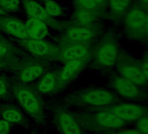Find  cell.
Listing matches in <instances>:
<instances>
[{"label":"cell","instance_id":"1","mask_svg":"<svg viewBox=\"0 0 148 134\" xmlns=\"http://www.w3.org/2000/svg\"><path fill=\"white\" fill-rule=\"evenodd\" d=\"M125 37L137 44H148V12L132 5L121 19Z\"/></svg>","mask_w":148,"mask_h":134},{"label":"cell","instance_id":"2","mask_svg":"<svg viewBox=\"0 0 148 134\" xmlns=\"http://www.w3.org/2000/svg\"><path fill=\"white\" fill-rule=\"evenodd\" d=\"M84 121L91 131L103 132L105 134L131 125L116 116L108 108L85 115Z\"/></svg>","mask_w":148,"mask_h":134},{"label":"cell","instance_id":"3","mask_svg":"<svg viewBox=\"0 0 148 134\" xmlns=\"http://www.w3.org/2000/svg\"><path fill=\"white\" fill-rule=\"evenodd\" d=\"M115 66L118 75L148 90V79L143 72L140 58L130 53L123 54L122 52Z\"/></svg>","mask_w":148,"mask_h":134},{"label":"cell","instance_id":"4","mask_svg":"<svg viewBox=\"0 0 148 134\" xmlns=\"http://www.w3.org/2000/svg\"><path fill=\"white\" fill-rule=\"evenodd\" d=\"M112 91L123 99L131 102L148 104V90L116 74L111 80Z\"/></svg>","mask_w":148,"mask_h":134},{"label":"cell","instance_id":"5","mask_svg":"<svg viewBox=\"0 0 148 134\" xmlns=\"http://www.w3.org/2000/svg\"><path fill=\"white\" fill-rule=\"evenodd\" d=\"M120 99L121 98L112 90L95 88L83 92L74 103L90 107L106 109L120 102Z\"/></svg>","mask_w":148,"mask_h":134},{"label":"cell","instance_id":"6","mask_svg":"<svg viewBox=\"0 0 148 134\" xmlns=\"http://www.w3.org/2000/svg\"><path fill=\"white\" fill-rule=\"evenodd\" d=\"M108 109L129 124L148 114V104L136 102H118Z\"/></svg>","mask_w":148,"mask_h":134},{"label":"cell","instance_id":"7","mask_svg":"<svg viewBox=\"0 0 148 134\" xmlns=\"http://www.w3.org/2000/svg\"><path fill=\"white\" fill-rule=\"evenodd\" d=\"M120 53L119 42L115 38H110L98 48L96 62L102 69H111L116 65Z\"/></svg>","mask_w":148,"mask_h":134},{"label":"cell","instance_id":"8","mask_svg":"<svg viewBox=\"0 0 148 134\" xmlns=\"http://www.w3.org/2000/svg\"><path fill=\"white\" fill-rule=\"evenodd\" d=\"M17 98L24 109L36 119H39L42 115L40 102L38 97L29 89L22 88L17 92Z\"/></svg>","mask_w":148,"mask_h":134},{"label":"cell","instance_id":"9","mask_svg":"<svg viewBox=\"0 0 148 134\" xmlns=\"http://www.w3.org/2000/svg\"><path fill=\"white\" fill-rule=\"evenodd\" d=\"M57 121L62 134H84L75 118L66 111L58 112Z\"/></svg>","mask_w":148,"mask_h":134},{"label":"cell","instance_id":"10","mask_svg":"<svg viewBox=\"0 0 148 134\" xmlns=\"http://www.w3.org/2000/svg\"><path fill=\"white\" fill-rule=\"evenodd\" d=\"M82 65H83L82 60L68 61L60 73V78H59L60 83L62 85H65L70 81H71L80 72Z\"/></svg>","mask_w":148,"mask_h":134},{"label":"cell","instance_id":"11","mask_svg":"<svg viewBox=\"0 0 148 134\" xmlns=\"http://www.w3.org/2000/svg\"><path fill=\"white\" fill-rule=\"evenodd\" d=\"M28 35L33 39H42L47 34V27L42 19L31 18L26 25Z\"/></svg>","mask_w":148,"mask_h":134},{"label":"cell","instance_id":"12","mask_svg":"<svg viewBox=\"0 0 148 134\" xmlns=\"http://www.w3.org/2000/svg\"><path fill=\"white\" fill-rule=\"evenodd\" d=\"M111 12L121 20L126 12L133 5V0H107Z\"/></svg>","mask_w":148,"mask_h":134},{"label":"cell","instance_id":"13","mask_svg":"<svg viewBox=\"0 0 148 134\" xmlns=\"http://www.w3.org/2000/svg\"><path fill=\"white\" fill-rule=\"evenodd\" d=\"M88 54V50L85 46L75 45L68 47L63 53V56L68 61L71 60H82Z\"/></svg>","mask_w":148,"mask_h":134},{"label":"cell","instance_id":"14","mask_svg":"<svg viewBox=\"0 0 148 134\" xmlns=\"http://www.w3.org/2000/svg\"><path fill=\"white\" fill-rule=\"evenodd\" d=\"M7 30L14 36L20 38H27L29 37L26 26L16 20H10L6 24Z\"/></svg>","mask_w":148,"mask_h":134},{"label":"cell","instance_id":"15","mask_svg":"<svg viewBox=\"0 0 148 134\" xmlns=\"http://www.w3.org/2000/svg\"><path fill=\"white\" fill-rule=\"evenodd\" d=\"M28 50L38 56H44L49 53L50 48L48 44L39 39H32L27 42Z\"/></svg>","mask_w":148,"mask_h":134},{"label":"cell","instance_id":"16","mask_svg":"<svg viewBox=\"0 0 148 134\" xmlns=\"http://www.w3.org/2000/svg\"><path fill=\"white\" fill-rule=\"evenodd\" d=\"M43 73V68L38 65H32L25 69L20 74V79L23 82H32L37 79Z\"/></svg>","mask_w":148,"mask_h":134},{"label":"cell","instance_id":"17","mask_svg":"<svg viewBox=\"0 0 148 134\" xmlns=\"http://www.w3.org/2000/svg\"><path fill=\"white\" fill-rule=\"evenodd\" d=\"M68 37L74 40L87 41L92 38V33L86 28H73L68 31Z\"/></svg>","mask_w":148,"mask_h":134},{"label":"cell","instance_id":"18","mask_svg":"<svg viewBox=\"0 0 148 134\" xmlns=\"http://www.w3.org/2000/svg\"><path fill=\"white\" fill-rule=\"evenodd\" d=\"M55 86V77L54 74L51 72H48L45 74L43 79H41L39 85H38V90L41 92L47 93L53 90Z\"/></svg>","mask_w":148,"mask_h":134},{"label":"cell","instance_id":"19","mask_svg":"<svg viewBox=\"0 0 148 134\" xmlns=\"http://www.w3.org/2000/svg\"><path fill=\"white\" fill-rule=\"evenodd\" d=\"M26 11L29 15L32 17V18H38V19H43L45 17V10L43 9L42 6H40L38 4L33 1L27 2L25 5Z\"/></svg>","mask_w":148,"mask_h":134},{"label":"cell","instance_id":"20","mask_svg":"<svg viewBox=\"0 0 148 134\" xmlns=\"http://www.w3.org/2000/svg\"><path fill=\"white\" fill-rule=\"evenodd\" d=\"M4 119L9 123H18L22 120L23 115L17 110H6L3 113Z\"/></svg>","mask_w":148,"mask_h":134},{"label":"cell","instance_id":"21","mask_svg":"<svg viewBox=\"0 0 148 134\" xmlns=\"http://www.w3.org/2000/svg\"><path fill=\"white\" fill-rule=\"evenodd\" d=\"M135 127L141 134H148V114L143 116L133 124Z\"/></svg>","mask_w":148,"mask_h":134},{"label":"cell","instance_id":"22","mask_svg":"<svg viewBox=\"0 0 148 134\" xmlns=\"http://www.w3.org/2000/svg\"><path fill=\"white\" fill-rule=\"evenodd\" d=\"M45 11L53 16H59L60 14H62V9L61 7L55 2L53 1H49L46 3L45 5Z\"/></svg>","mask_w":148,"mask_h":134},{"label":"cell","instance_id":"23","mask_svg":"<svg viewBox=\"0 0 148 134\" xmlns=\"http://www.w3.org/2000/svg\"><path fill=\"white\" fill-rule=\"evenodd\" d=\"M94 16L88 12H81L79 15H78V22L80 24V25H88L90 23H92L93 20H94Z\"/></svg>","mask_w":148,"mask_h":134},{"label":"cell","instance_id":"24","mask_svg":"<svg viewBox=\"0 0 148 134\" xmlns=\"http://www.w3.org/2000/svg\"><path fill=\"white\" fill-rule=\"evenodd\" d=\"M146 48L145 49V51H143L141 57H140V61H141V66L143 72L146 77V79H148V44L145 45Z\"/></svg>","mask_w":148,"mask_h":134},{"label":"cell","instance_id":"25","mask_svg":"<svg viewBox=\"0 0 148 134\" xmlns=\"http://www.w3.org/2000/svg\"><path fill=\"white\" fill-rule=\"evenodd\" d=\"M107 134H141L135 127H125L123 129L112 131V132H109Z\"/></svg>","mask_w":148,"mask_h":134},{"label":"cell","instance_id":"26","mask_svg":"<svg viewBox=\"0 0 148 134\" xmlns=\"http://www.w3.org/2000/svg\"><path fill=\"white\" fill-rule=\"evenodd\" d=\"M79 2L87 10H93L97 7H100L94 0H79Z\"/></svg>","mask_w":148,"mask_h":134},{"label":"cell","instance_id":"27","mask_svg":"<svg viewBox=\"0 0 148 134\" xmlns=\"http://www.w3.org/2000/svg\"><path fill=\"white\" fill-rule=\"evenodd\" d=\"M10 123L5 119H0V134H7L10 131Z\"/></svg>","mask_w":148,"mask_h":134},{"label":"cell","instance_id":"28","mask_svg":"<svg viewBox=\"0 0 148 134\" xmlns=\"http://www.w3.org/2000/svg\"><path fill=\"white\" fill-rule=\"evenodd\" d=\"M0 3H2V5L9 9H13L18 6V1L17 0H2L0 1Z\"/></svg>","mask_w":148,"mask_h":134},{"label":"cell","instance_id":"29","mask_svg":"<svg viewBox=\"0 0 148 134\" xmlns=\"http://www.w3.org/2000/svg\"><path fill=\"white\" fill-rule=\"evenodd\" d=\"M133 5H138L148 12V0H133Z\"/></svg>","mask_w":148,"mask_h":134},{"label":"cell","instance_id":"30","mask_svg":"<svg viewBox=\"0 0 148 134\" xmlns=\"http://www.w3.org/2000/svg\"><path fill=\"white\" fill-rule=\"evenodd\" d=\"M5 92H6V85L0 79V95H4Z\"/></svg>","mask_w":148,"mask_h":134},{"label":"cell","instance_id":"31","mask_svg":"<svg viewBox=\"0 0 148 134\" xmlns=\"http://www.w3.org/2000/svg\"><path fill=\"white\" fill-rule=\"evenodd\" d=\"M6 51H7L6 48H5L3 44H0V57H1V56H4V55L6 53Z\"/></svg>","mask_w":148,"mask_h":134},{"label":"cell","instance_id":"32","mask_svg":"<svg viewBox=\"0 0 148 134\" xmlns=\"http://www.w3.org/2000/svg\"><path fill=\"white\" fill-rule=\"evenodd\" d=\"M94 1H95L99 6H102V5H104V4L106 3V0H94Z\"/></svg>","mask_w":148,"mask_h":134}]
</instances>
